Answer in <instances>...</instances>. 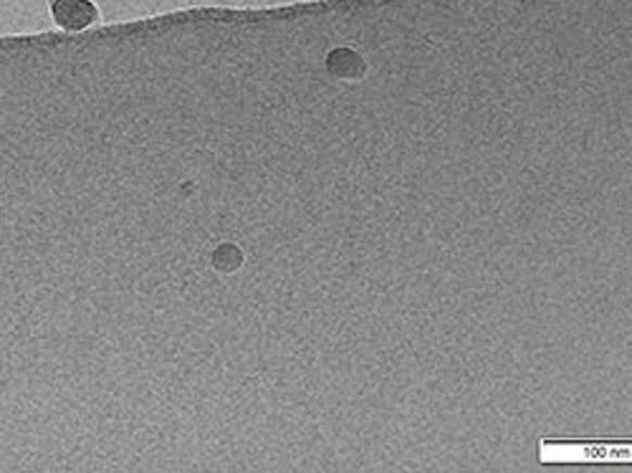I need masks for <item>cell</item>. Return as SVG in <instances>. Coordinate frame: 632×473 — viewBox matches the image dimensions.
Listing matches in <instances>:
<instances>
[{
    "mask_svg": "<svg viewBox=\"0 0 632 473\" xmlns=\"http://www.w3.org/2000/svg\"><path fill=\"white\" fill-rule=\"evenodd\" d=\"M51 11L59 26L68 30L87 28L89 23L96 21V8L89 0H53Z\"/></svg>",
    "mask_w": 632,
    "mask_h": 473,
    "instance_id": "6da1fadb",
    "label": "cell"
}]
</instances>
